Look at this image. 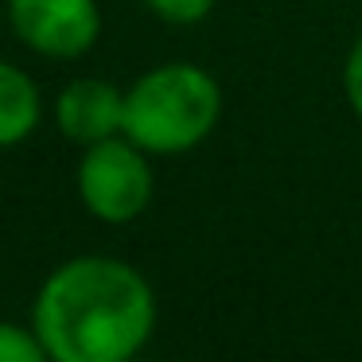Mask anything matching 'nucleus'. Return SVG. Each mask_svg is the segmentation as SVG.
Returning <instances> with one entry per match:
<instances>
[{
    "label": "nucleus",
    "mask_w": 362,
    "mask_h": 362,
    "mask_svg": "<svg viewBox=\"0 0 362 362\" xmlns=\"http://www.w3.org/2000/svg\"><path fill=\"white\" fill-rule=\"evenodd\" d=\"M343 90H346V102H351V110L362 117V40L354 43V47H351V55H346Z\"/></svg>",
    "instance_id": "nucleus-9"
},
{
    "label": "nucleus",
    "mask_w": 362,
    "mask_h": 362,
    "mask_svg": "<svg viewBox=\"0 0 362 362\" xmlns=\"http://www.w3.org/2000/svg\"><path fill=\"white\" fill-rule=\"evenodd\" d=\"M144 4L168 24H195L214 8V0H144Z\"/></svg>",
    "instance_id": "nucleus-8"
},
{
    "label": "nucleus",
    "mask_w": 362,
    "mask_h": 362,
    "mask_svg": "<svg viewBox=\"0 0 362 362\" xmlns=\"http://www.w3.org/2000/svg\"><path fill=\"white\" fill-rule=\"evenodd\" d=\"M43 358H47V351H43L35 331H24L16 323H0V362H43Z\"/></svg>",
    "instance_id": "nucleus-7"
},
{
    "label": "nucleus",
    "mask_w": 362,
    "mask_h": 362,
    "mask_svg": "<svg viewBox=\"0 0 362 362\" xmlns=\"http://www.w3.org/2000/svg\"><path fill=\"white\" fill-rule=\"evenodd\" d=\"M222 94L218 82L191 63H168L133 82L125 94L121 133L144 152H187L218 125Z\"/></svg>",
    "instance_id": "nucleus-2"
},
{
    "label": "nucleus",
    "mask_w": 362,
    "mask_h": 362,
    "mask_svg": "<svg viewBox=\"0 0 362 362\" xmlns=\"http://www.w3.org/2000/svg\"><path fill=\"white\" fill-rule=\"evenodd\" d=\"M156 300L133 265L74 257L35 296V335L55 362H125L152 335Z\"/></svg>",
    "instance_id": "nucleus-1"
},
{
    "label": "nucleus",
    "mask_w": 362,
    "mask_h": 362,
    "mask_svg": "<svg viewBox=\"0 0 362 362\" xmlns=\"http://www.w3.org/2000/svg\"><path fill=\"white\" fill-rule=\"evenodd\" d=\"M12 32L40 55L74 59L102 32L94 0H8Z\"/></svg>",
    "instance_id": "nucleus-4"
},
{
    "label": "nucleus",
    "mask_w": 362,
    "mask_h": 362,
    "mask_svg": "<svg viewBox=\"0 0 362 362\" xmlns=\"http://www.w3.org/2000/svg\"><path fill=\"white\" fill-rule=\"evenodd\" d=\"M59 129L78 144H98L117 136L125 125V94L102 78H78L59 94Z\"/></svg>",
    "instance_id": "nucleus-5"
},
{
    "label": "nucleus",
    "mask_w": 362,
    "mask_h": 362,
    "mask_svg": "<svg viewBox=\"0 0 362 362\" xmlns=\"http://www.w3.org/2000/svg\"><path fill=\"white\" fill-rule=\"evenodd\" d=\"M78 195L102 222H133L152 199V172L144 148L117 136L90 144L78 164Z\"/></svg>",
    "instance_id": "nucleus-3"
},
{
    "label": "nucleus",
    "mask_w": 362,
    "mask_h": 362,
    "mask_svg": "<svg viewBox=\"0 0 362 362\" xmlns=\"http://www.w3.org/2000/svg\"><path fill=\"white\" fill-rule=\"evenodd\" d=\"M40 125V90L24 71L0 63V148L20 144Z\"/></svg>",
    "instance_id": "nucleus-6"
}]
</instances>
